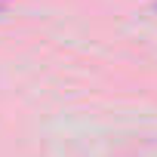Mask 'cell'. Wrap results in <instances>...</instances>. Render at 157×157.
<instances>
[{
	"label": "cell",
	"mask_w": 157,
	"mask_h": 157,
	"mask_svg": "<svg viewBox=\"0 0 157 157\" xmlns=\"http://www.w3.org/2000/svg\"><path fill=\"white\" fill-rule=\"evenodd\" d=\"M3 10H6V3H0V13H3Z\"/></svg>",
	"instance_id": "obj_1"
},
{
	"label": "cell",
	"mask_w": 157,
	"mask_h": 157,
	"mask_svg": "<svg viewBox=\"0 0 157 157\" xmlns=\"http://www.w3.org/2000/svg\"><path fill=\"white\" fill-rule=\"evenodd\" d=\"M154 10H157V3H154Z\"/></svg>",
	"instance_id": "obj_2"
}]
</instances>
